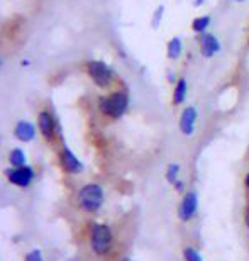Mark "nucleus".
<instances>
[{
	"instance_id": "1",
	"label": "nucleus",
	"mask_w": 249,
	"mask_h": 261,
	"mask_svg": "<svg viewBox=\"0 0 249 261\" xmlns=\"http://www.w3.org/2000/svg\"><path fill=\"white\" fill-rule=\"evenodd\" d=\"M127 106H129V98L124 92L110 93V95L102 97L100 100H98L100 112L105 114L107 117H112V119L122 117L127 111Z\"/></svg>"
},
{
	"instance_id": "21",
	"label": "nucleus",
	"mask_w": 249,
	"mask_h": 261,
	"mask_svg": "<svg viewBox=\"0 0 249 261\" xmlns=\"http://www.w3.org/2000/svg\"><path fill=\"white\" fill-rule=\"evenodd\" d=\"M244 221H246V226L249 227V205L246 207V212H244Z\"/></svg>"
},
{
	"instance_id": "17",
	"label": "nucleus",
	"mask_w": 249,
	"mask_h": 261,
	"mask_svg": "<svg viewBox=\"0 0 249 261\" xmlns=\"http://www.w3.org/2000/svg\"><path fill=\"white\" fill-rule=\"evenodd\" d=\"M183 256H185L186 261H204L200 254H199V251L193 249V248H186L183 251Z\"/></svg>"
},
{
	"instance_id": "13",
	"label": "nucleus",
	"mask_w": 249,
	"mask_h": 261,
	"mask_svg": "<svg viewBox=\"0 0 249 261\" xmlns=\"http://www.w3.org/2000/svg\"><path fill=\"white\" fill-rule=\"evenodd\" d=\"M186 97V82L181 78V80L176 83V88H175V95H173V102L178 106V103H181L185 100Z\"/></svg>"
},
{
	"instance_id": "4",
	"label": "nucleus",
	"mask_w": 249,
	"mask_h": 261,
	"mask_svg": "<svg viewBox=\"0 0 249 261\" xmlns=\"http://www.w3.org/2000/svg\"><path fill=\"white\" fill-rule=\"evenodd\" d=\"M87 71H88V76H90L92 80L95 82V85L98 87H108L114 80V73L105 61H100V60L88 61Z\"/></svg>"
},
{
	"instance_id": "25",
	"label": "nucleus",
	"mask_w": 249,
	"mask_h": 261,
	"mask_svg": "<svg viewBox=\"0 0 249 261\" xmlns=\"http://www.w3.org/2000/svg\"><path fill=\"white\" fill-rule=\"evenodd\" d=\"M124 261H129V259H124Z\"/></svg>"
},
{
	"instance_id": "12",
	"label": "nucleus",
	"mask_w": 249,
	"mask_h": 261,
	"mask_svg": "<svg viewBox=\"0 0 249 261\" xmlns=\"http://www.w3.org/2000/svg\"><path fill=\"white\" fill-rule=\"evenodd\" d=\"M9 161H10V165H12V168L24 166L25 165V153L20 148H15L9 153Z\"/></svg>"
},
{
	"instance_id": "9",
	"label": "nucleus",
	"mask_w": 249,
	"mask_h": 261,
	"mask_svg": "<svg viewBox=\"0 0 249 261\" xmlns=\"http://www.w3.org/2000/svg\"><path fill=\"white\" fill-rule=\"evenodd\" d=\"M14 136L20 143H29L36 138V126L29 121H19L14 127Z\"/></svg>"
},
{
	"instance_id": "26",
	"label": "nucleus",
	"mask_w": 249,
	"mask_h": 261,
	"mask_svg": "<svg viewBox=\"0 0 249 261\" xmlns=\"http://www.w3.org/2000/svg\"><path fill=\"white\" fill-rule=\"evenodd\" d=\"M239 2H241V0H239Z\"/></svg>"
},
{
	"instance_id": "3",
	"label": "nucleus",
	"mask_w": 249,
	"mask_h": 261,
	"mask_svg": "<svg viewBox=\"0 0 249 261\" xmlns=\"http://www.w3.org/2000/svg\"><path fill=\"white\" fill-rule=\"evenodd\" d=\"M80 207L88 214L97 212L103 203V189L98 184H87L78 194Z\"/></svg>"
},
{
	"instance_id": "23",
	"label": "nucleus",
	"mask_w": 249,
	"mask_h": 261,
	"mask_svg": "<svg viewBox=\"0 0 249 261\" xmlns=\"http://www.w3.org/2000/svg\"><path fill=\"white\" fill-rule=\"evenodd\" d=\"M20 65H22V66H29L31 63H29V61H27V60H22V63H20Z\"/></svg>"
},
{
	"instance_id": "15",
	"label": "nucleus",
	"mask_w": 249,
	"mask_h": 261,
	"mask_svg": "<svg viewBox=\"0 0 249 261\" xmlns=\"http://www.w3.org/2000/svg\"><path fill=\"white\" fill-rule=\"evenodd\" d=\"M209 24H210V17L209 15H204V17H197L193 22H191V28H193V31H197V33H202L204 29H207Z\"/></svg>"
},
{
	"instance_id": "11",
	"label": "nucleus",
	"mask_w": 249,
	"mask_h": 261,
	"mask_svg": "<svg viewBox=\"0 0 249 261\" xmlns=\"http://www.w3.org/2000/svg\"><path fill=\"white\" fill-rule=\"evenodd\" d=\"M200 48H202V55H204L205 58H210V56H214L217 51L220 49V44L214 36L204 34L200 38Z\"/></svg>"
},
{
	"instance_id": "10",
	"label": "nucleus",
	"mask_w": 249,
	"mask_h": 261,
	"mask_svg": "<svg viewBox=\"0 0 249 261\" xmlns=\"http://www.w3.org/2000/svg\"><path fill=\"white\" fill-rule=\"evenodd\" d=\"M195 121H197L195 107H186L185 111L181 112V117H180V130L185 136H191L195 129Z\"/></svg>"
},
{
	"instance_id": "14",
	"label": "nucleus",
	"mask_w": 249,
	"mask_h": 261,
	"mask_svg": "<svg viewBox=\"0 0 249 261\" xmlns=\"http://www.w3.org/2000/svg\"><path fill=\"white\" fill-rule=\"evenodd\" d=\"M181 55V41L178 38H173L168 43V56L171 60H176Z\"/></svg>"
},
{
	"instance_id": "20",
	"label": "nucleus",
	"mask_w": 249,
	"mask_h": 261,
	"mask_svg": "<svg viewBox=\"0 0 249 261\" xmlns=\"http://www.w3.org/2000/svg\"><path fill=\"white\" fill-rule=\"evenodd\" d=\"M175 189L178 190V192L183 190V181H178V180H176V181H175Z\"/></svg>"
},
{
	"instance_id": "2",
	"label": "nucleus",
	"mask_w": 249,
	"mask_h": 261,
	"mask_svg": "<svg viewBox=\"0 0 249 261\" xmlns=\"http://www.w3.org/2000/svg\"><path fill=\"white\" fill-rule=\"evenodd\" d=\"M112 243H114L112 231L107 224H95V226L92 227L90 246L93 249V253L98 254V256H105V254L110 251Z\"/></svg>"
},
{
	"instance_id": "7",
	"label": "nucleus",
	"mask_w": 249,
	"mask_h": 261,
	"mask_svg": "<svg viewBox=\"0 0 249 261\" xmlns=\"http://www.w3.org/2000/svg\"><path fill=\"white\" fill-rule=\"evenodd\" d=\"M38 126L44 139L51 141L56 136V119L49 111H41L38 116Z\"/></svg>"
},
{
	"instance_id": "8",
	"label": "nucleus",
	"mask_w": 249,
	"mask_h": 261,
	"mask_svg": "<svg viewBox=\"0 0 249 261\" xmlns=\"http://www.w3.org/2000/svg\"><path fill=\"white\" fill-rule=\"evenodd\" d=\"M197 205H199V198H197V194H195V192H188V194L185 195L183 200H181V203H180L178 217L183 222H188L190 219L195 216Z\"/></svg>"
},
{
	"instance_id": "18",
	"label": "nucleus",
	"mask_w": 249,
	"mask_h": 261,
	"mask_svg": "<svg viewBox=\"0 0 249 261\" xmlns=\"http://www.w3.org/2000/svg\"><path fill=\"white\" fill-rule=\"evenodd\" d=\"M25 261H43V254H41L39 249H33V251L25 256Z\"/></svg>"
},
{
	"instance_id": "22",
	"label": "nucleus",
	"mask_w": 249,
	"mask_h": 261,
	"mask_svg": "<svg viewBox=\"0 0 249 261\" xmlns=\"http://www.w3.org/2000/svg\"><path fill=\"white\" fill-rule=\"evenodd\" d=\"M244 184H246V187H247V189H249V173L246 175V178H244Z\"/></svg>"
},
{
	"instance_id": "5",
	"label": "nucleus",
	"mask_w": 249,
	"mask_h": 261,
	"mask_svg": "<svg viewBox=\"0 0 249 261\" xmlns=\"http://www.w3.org/2000/svg\"><path fill=\"white\" fill-rule=\"evenodd\" d=\"M5 176H7V180L12 185L19 187V189H27V187L33 184L36 173H34L33 166L24 165V166H17V168L5 170Z\"/></svg>"
},
{
	"instance_id": "19",
	"label": "nucleus",
	"mask_w": 249,
	"mask_h": 261,
	"mask_svg": "<svg viewBox=\"0 0 249 261\" xmlns=\"http://www.w3.org/2000/svg\"><path fill=\"white\" fill-rule=\"evenodd\" d=\"M161 14H163V7H159V9H158V12H156V15H154V25H158V20L161 19Z\"/></svg>"
},
{
	"instance_id": "6",
	"label": "nucleus",
	"mask_w": 249,
	"mask_h": 261,
	"mask_svg": "<svg viewBox=\"0 0 249 261\" xmlns=\"http://www.w3.org/2000/svg\"><path fill=\"white\" fill-rule=\"evenodd\" d=\"M60 161H61V166H63V170L66 173L76 175V173H81L83 171V163L78 160V156H76L70 148H66V146L61 149Z\"/></svg>"
},
{
	"instance_id": "24",
	"label": "nucleus",
	"mask_w": 249,
	"mask_h": 261,
	"mask_svg": "<svg viewBox=\"0 0 249 261\" xmlns=\"http://www.w3.org/2000/svg\"><path fill=\"white\" fill-rule=\"evenodd\" d=\"M0 66H2V60H0Z\"/></svg>"
},
{
	"instance_id": "16",
	"label": "nucleus",
	"mask_w": 249,
	"mask_h": 261,
	"mask_svg": "<svg viewBox=\"0 0 249 261\" xmlns=\"http://www.w3.org/2000/svg\"><path fill=\"white\" fill-rule=\"evenodd\" d=\"M178 171H180V165L171 163L168 168H166V180H168L170 184H175L176 176H178Z\"/></svg>"
}]
</instances>
